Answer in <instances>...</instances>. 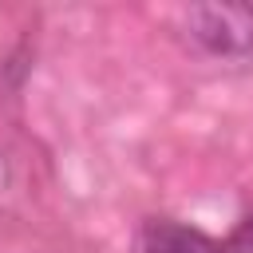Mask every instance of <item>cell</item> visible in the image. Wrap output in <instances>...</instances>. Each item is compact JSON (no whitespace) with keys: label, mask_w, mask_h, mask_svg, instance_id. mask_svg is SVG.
<instances>
[{"label":"cell","mask_w":253,"mask_h":253,"mask_svg":"<svg viewBox=\"0 0 253 253\" xmlns=\"http://www.w3.org/2000/svg\"><path fill=\"white\" fill-rule=\"evenodd\" d=\"M186 24L213 55H245L253 47V4H194Z\"/></svg>","instance_id":"1"},{"label":"cell","mask_w":253,"mask_h":253,"mask_svg":"<svg viewBox=\"0 0 253 253\" xmlns=\"http://www.w3.org/2000/svg\"><path fill=\"white\" fill-rule=\"evenodd\" d=\"M138 253H221V241H213L210 233H202L194 225L154 217L138 233Z\"/></svg>","instance_id":"2"},{"label":"cell","mask_w":253,"mask_h":253,"mask_svg":"<svg viewBox=\"0 0 253 253\" xmlns=\"http://www.w3.org/2000/svg\"><path fill=\"white\" fill-rule=\"evenodd\" d=\"M221 253H253V217H245L229 233V241H221Z\"/></svg>","instance_id":"3"}]
</instances>
